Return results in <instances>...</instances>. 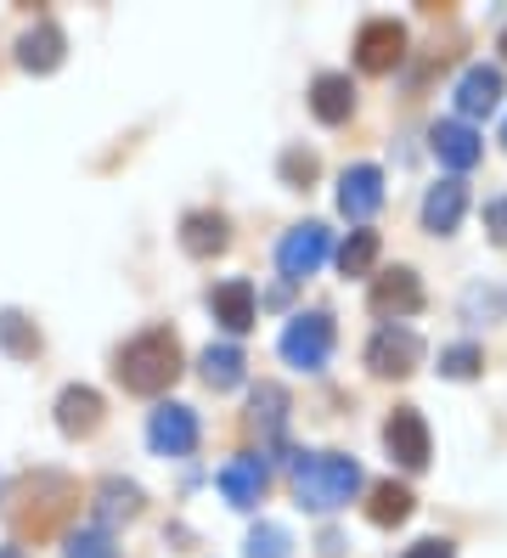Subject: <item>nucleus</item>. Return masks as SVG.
<instances>
[{
  "label": "nucleus",
  "instance_id": "f257e3e1",
  "mask_svg": "<svg viewBox=\"0 0 507 558\" xmlns=\"http://www.w3.org/2000/svg\"><path fill=\"white\" fill-rule=\"evenodd\" d=\"M113 378L130 389V396H164V389L181 378V339L169 333V327L135 333L113 361Z\"/></svg>",
  "mask_w": 507,
  "mask_h": 558
},
{
  "label": "nucleus",
  "instance_id": "f03ea898",
  "mask_svg": "<svg viewBox=\"0 0 507 558\" xmlns=\"http://www.w3.org/2000/svg\"><path fill=\"white\" fill-rule=\"evenodd\" d=\"M355 490H361V469L345 451H316L293 469V497L311 513H333V508L355 502Z\"/></svg>",
  "mask_w": 507,
  "mask_h": 558
},
{
  "label": "nucleus",
  "instance_id": "7ed1b4c3",
  "mask_svg": "<svg viewBox=\"0 0 507 558\" xmlns=\"http://www.w3.org/2000/svg\"><path fill=\"white\" fill-rule=\"evenodd\" d=\"M333 339H338V327L327 311H299L288 327H282V361L299 373H322L327 367V355H333Z\"/></svg>",
  "mask_w": 507,
  "mask_h": 558
},
{
  "label": "nucleus",
  "instance_id": "20e7f679",
  "mask_svg": "<svg viewBox=\"0 0 507 558\" xmlns=\"http://www.w3.org/2000/svg\"><path fill=\"white\" fill-rule=\"evenodd\" d=\"M418 361H423V339L412 333V327H378L366 344V367L378 373V378H406V373H418Z\"/></svg>",
  "mask_w": 507,
  "mask_h": 558
},
{
  "label": "nucleus",
  "instance_id": "39448f33",
  "mask_svg": "<svg viewBox=\"0 0 507 558\" xmlns=\"http://www.w3.org/2000/svg\"><path fill=\"white\" fill-rule=\"evenodd\" d=\"M400 57H406V28H400L395 17L361 23V35H355V62H361V74H395Z\"/></svg>",
  "mask_w": 507,
  "mask_h": 558
},
{
  "label": "nucleus",
  "instance_id": "423d86ee",
  "mask_svg": "<svg viewBox=\"0 0 507 558\" xmlns=\"http://www.w3.org/2000/svg\"><path fill=\"white\" fill-rule=\"evenodd\" d=\"M384 446H389V457L400 469H428V423H423V412L418 407H395L389 412V423H384Z\"/></svg>",
  "mask_w": 507,
  "mask_h": 558
},
{
  "label": "nucleus",
  "instance_id": "0eeeda50",
  "mask_svg": "<svg viewBox=\"0 0 507 558\" xmlns=\"http://www.w3.org/2000/svg\"><path fill=\"white\" fill-rule=\"evenodd\" d=\"M372 311L384 316V327L418 316V311H423V282H418V271L395 266V271H384V277H372Z\"/></svg>",
  "mask_w": 507,
  "mask_h": 558
},
{
  "label": "nucleus",
  "instance_id": "6e6552de",
  "mask_svg": "<svg viewBox=\"0 0 507 558\" xmlns=\"http://www.w3.org/2000/svg\"><path fill=\"white\" fill-rule=\"evenodd\" d=\"M322 259H327V226H322V220H304V226H293V232L277 243V266H282V277H288V282H299V277H316Z\"/></svg>",
  "mask_w": 507,
  "mask_h": 558
},
{
  "label": "nucleus",
  "instance_id": "1a4fd4ad",
  "mask_svg": "<svg viewBox=\"0 0 507 558\" xmlns=\"http://www.w3.org/2000/svg\"><path fill=\"white\" fill-rule=\"evenodd\" d=\"M147 440L158 457H186L197 446V412L181 407V401H164L153 417H147Z\"/></svg>",
  "mask_w": 507,
  "mask_h": 558
},
{
  "label": "nucleus",
  "instance_id": "9d476101",
  "mask_svg": "<svg viewBox=\"0 0 507 558\" xmlns=\"http://www.w3.org/2000/svg\"><path fill=\"white\" fill-rule=\"evenodd\" d=\"M384 204V170L378 163H350L345 175H338V209L350 220H372Z\"/></svg>",
  "mask_w": 507,
  "mask_h": 558
},
{
  "label": "nucleus",
  "instance_id": "9b49d317",
  "mask_svg": "<svg viewBox=\"0 0 507 558\" xmlns=\"http://www.w3.org/2000/svg\"><path fill=\"white\" fill-rule=\"evenodd\" d=\"M428 147H434V158L446 163V170H473V163L485 158L480 130L462 124V119H439V124L428 130Z\"/></svg>",
  "mask_w": 507,
  "mask_h": 558
},
{
  "label": "nucleus",
  "instance_id": "f8f14e48",
  "mask_svg": "<svg viewBox=\"0 0 507 558\" xmlns=\"http://www.w3.org/2000/svg\"><path fill=\"white\" fill-rule=\"evenodd\" d=\"M101 396L90 384H68L62 396H57V429L68 435V440H85V435H96L101 429Z\"/></svg>",
  "mask_w": 507,
  "mask_h": 558
},
{
  "label": "nucleus",
  "instance_id": "ddd939ff",
  "mask_svg": "<svg viewBox=\"0 0 507 558\" xmlns=\"http://www.w3.org/2000/svg\"><path fill=\"white\" fill-rule=\"evenodd\" d=\"M62 57H68V35H62L51 17H40V23H34L28 35L17 40V62H23L28 74H57Z\"/></svg>",
  "mask_w": 507,
  "mask_h": 558
},
{
  "label": "nucleus",
  "instance_id": "4468645a",
  "mask_svg": "<svg viewBox=\"0 0 507 558\" xmlns=\"http://www.w3.org/2000/svg\"><path fill=\"white\" fill-rule=\"evenodd\" d=\"M209 311H215V322L226 327V333H249L254 316H259L254 282H249V277H231V282H220V288L209 293Z\"/></svg>",
  "mask_w": 507,
  "mask_h": 558
},
{
  "label": "nucleus",
  "instance_id": "2eb2a0df",
  "mask_svg": "<svg viewBox=\"0 0 507 558\" xmlns=\"http://www.w3.org/2000/svg\"><path fill=\"white\" fill-rule=\"evenodd\" d=\"M496 102H502V69L473 62V69L457 80V113H462V124H468V119H485Z\"/></svg>",
  "mask_w": 507,
  "mask_h": 558
},
{
  "label": "nucleus",
  "instance_id": "dca6fc26",
  "mask_svg": "<svg viewBox=\"0 0 507 558\" xmlns=\"http://www.w3.org/2000/svg\"><path fill=\"white\" fill-rule=\"evenodd\" d=\"M226 243H231L226 215H215V209H192V215L181 220V248H186L192 259H215V254H226Z\"/></svg>",
  "mask_w": 507,
  "mask_h": 558
},
{
  "label": "nucleus",
  "instance_id": "f3484780",
  "mask_svg": "<svg viewBox=\"0 0 507 558\" xmlns=\"http://www.w3.org/2000/svg\"><path fill=\"white\" fill-rule=\"evenodd\" d=\"M462 209H468V186L462 181H439V186H428V198H423V226L434 238H446V232L462 226Z\"/></svg>",
  "mask_w": 507,
  "mask_h": 558
},
{
  "label": "nucleus",
  "instance_id": "a211bd4d",
  "mask_svg": "<svg viewBox=\"0 0 507 558\" xmlns=\"http://www.w3.org/2000/svg\"><path fill=\"white\" fill-rule=\"evenodd\" d=\"M265 463L259 457H231V463L220 469V490H226V502L231 508H254L259 497H265Z\"/></svg>",
  "mask_w": 507,
  "mask_h": 558
},
{
  "label": "nucleus",
  "instance_id": "6ab92c4d",
  "mask_svg": "<svg viewBox=\"0 0 507 558\" xmlns=\"http://www.w3.org/2000/svg\"><path fill=\"white\" fill-rule=\"evenodd\" d=\"M311 113H316L322 124H345V119L355 113V85H350V74H316V85H311Z\"/></svg>",
  "mask_w": 507,
  "mask_h": 558
},
{
  "label": "nucleus",
  "instance_id": "aec40b11",
  "mask_svg": "<svg viewBox=\"0 0 507 558\" xmlns=\"http://www.w3.org/2000/svg\"><path fill=\"white\" fill-rule=\"evenodd\" d=\"M243 367H249V361H243L237 344H209L197 355V378L209 389H237V384H243Z\"/></svg>",
  "mask_w": 507,
  "mask_h": 558
},
{
  "label": "nucleus",
  "instance_id": "412c9836",
  "mask_svg": "<svg viewBox=\"0 0 507 558\" xmlns=\"http://www.w3.org/2000/svg\"><path fill=\"white\" fill-rule=\"evenodd\" d=\"M142 513V485L130 480H101L96 485V519L101 524H119V519H135Z\"/></svg>",
  "mask_w": 507,
  "mask_h": 558
},
{
  "label": "nucleus",
  "instance_id": "4be33fe9",
  "mask_svg": "<svg viewBox=\"0 0 507 558\" xmlns=\"http://www.w3.org/2000/svg\"><path fill=\"white\" fill-rule=\"evenodd\" d=\"M366 519L384 524V531H389V524H406V519H412V490L395 485V480H378V485H372V497H366Z\"/></svg>",
  "mask_w": 507,
  "mask_h": 558
},
{
  "label": "nucleus",
  "instance_id": "5701e85b",
  "mask_svg": "<svg viewBox=\"0 0 507 558\" xmlns=\"http://www.w3.org/2000/svg\"><path fill=\"white\" fill-rule=\"evenodd\" d=\"M249 412H254V429L277 440V435H282V423H288V389H282V384H259Z\"/></svg>",
  "mask_w": 507,
  "mask_h": 558
},
{
  "label": "nucleus",
  "instance_id": "b1692460",
  "mask_svg": "<svg viewBox=\"0 0 507 558\" xmlns=\"http://www.w3.org/2000/svg\"><path fill=\"white\" fill-rule=\"evenodd\" d=\"M372 266H378V232H366V226H361V232H350L345 243H338V271H345V277H366Z\"/></svg>",
  "mask_w": 507,
  "mask_h": 558
},
{
  "label": "nucleus",
  "instance_id": "393cba45",
  "mask_svg": "<svg viewBox=\"0 0 507 558\" xmlns=\"http://www.w3.org/2000/svg\"><path fill=\"white\" fill-rule=\"evenodd\" d=\"M0 344H7L12 355H40V333H34V322L17 316V311H0Z\"/></svg>",
  "mask_w": 507,
  "mask_h": 558
},
{
  "label": "nucleus",
  "instance_id": "a878e982",
  "mask_svg": "<svg viewBox=\"0 0 507 558\" xmlns=\"http://www.w3.org/2000/svg\"><path fill=\"white\" fill-rule=\"evenodd\" d=\"M249 558H288L293 553V542H288V531H282V524H254V531H249V547H243Z\"/></svg>",
  "mask_w": 507,
  "mask_h": 558
},
{
  "label": "nucleus",
  "instance_id": "bb28decb",
  "mask_svg": "<svg viewBox=\"0 0 507 558\" xmlns=\"http://www.w3.org/2000/svg\"><path fill=\"white\" fill-rule=\"evenodd\" d=\"M62 558H119V547H113V536L101 531V524H90V531H74V536H68Z\"/></svg>",
  "mask_w": 507,
  "mask_h": 558
},
{
  "label": "nucleus",
  "instance_id": "cd10ccee",
  "mask_svg": "<svg viewBox=\"0 0 507 558\" xmlns=\"http://www.w3.org/2000/svg\"><path fill=\"white\" fill-rule=\"evenodd\" d=\"M480 367H485V355L473 350V344H457V350L439 355V373H446V378H473Z\"/></svg>",
  "mask_w": 507,
  "mask_h": 558
},
{
  "label": "nucleus",
  "instance_id": "c85d7f7f",
  "mask_svg": "<svg viewBox=\"0 0 507 558\" xmlns=\"http://www.w3.org/2000/svg\"><path fill=\"white\" fill-rule=\"evenodd\" d=\"M282 181H288V186H311V181H316V153L288 147V153H282Z\"/></svg>",
  "mask_w": 507,
  "mask_h": 558
},
{
  "label": "nucleus",
  "instance_id": "c756f323",
  "mask_svg": "<svg viewBox=\"0 0 507 558\" xmlns=\"http://www.w3.org/2000/svg\"><path fill=\"white\" fill-rule=\"evenodd\" d=\"M485 232H491V243L507 248V198H491L485 204Z\"/></svg>",
  "mask_w": 507,
  "mask_h": 558
},
{
  "label": "nucleus",
  "instance_id": "7c9ffc66",
  "mask_svg": "<svg viewBox=\"0 0 507 558\" xmlns=\"http://www.w3.org/2000/svg\"><path fill=\"white\" fill-rule=\"evenodd\" d=\"M400 558H457V553H451V542H439V536H423V542H412V547H406Z\"/></svg>",
  "mask_w": 507,
  "mask_h": 558
},
{
  "label": "nucleus",
  "instance_id": "2f4dec72",
  "mask_svg": "<svg viewBox=\"0 0 507 558\" xmlns=\"http://www.w3.org/2000/svg\"><path fill=\"white\" fill-rule=\"evenodd\" d=\"M0 558H23V547H0Z\"/></svg>",
  "mask_w": 507,
  "mask_h": 558
},
{
  "label": "nucleus",
  "instance_id": "473e14b6",
  "mask_svg": "<svg viewBox=\"0 0 507 558\" xmlns=\"http://www.w3.org/2000/svg\"><path fill=\"white\" fill-rule=\"evenodd\" d=\"M502 57H507V28H502Z\"/></svg>",
  "mask_w": 507,
  "mask_h": 558
},
{
  "label": "nucleus",
  "instance_id": "72a5a7b5",
  "mask_svg": "<svg viewBox=\"0 0 507 558\" xmlns=\"http://www.w3.org/2000/svg\"><path fill=\"white\" fill-rule=\"evenodd\" d=\"M502 147H507V124H502Z\"/></svg>",
  "mask_w": 507,
  "mask_h": 558
}]
</instances>
